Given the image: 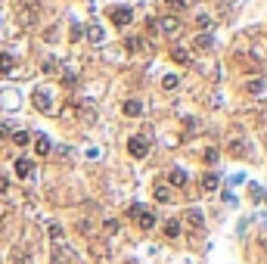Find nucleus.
<instances>
[{
	"instance_id": "nucleus-1",
	"label": "nucleus",
	"mask_w": 267,
	"mask_h": 264,
	"mask_svg": "<svg viewBox=\"0 0 267 264\" xmlns=\"http://www.w3.org/2000/svg\"><path fill=\"white\" fill-rule=\"evenodd\" d=\"M128 215L137 221V224L143 227V230H153V227H155V215H153V211H146L143 205H137V202H134V205L128 208Z\"/></svg>"
},
{
	"instance_id": "nucleus-2",
	"label": "nucleus",
	"mask_w": 267,
	"mask_h": 264,
	"mask_svg": "<svg viewBox=\"0 0 267 264\" xmlns=\"http://www.w3.org/2000/svg\"><path fill=\"white\" fill-rule=\"evenodd\" d=\"M109 19H112V25H131L134 10H128V6H115V10L109 13Z\"/></svg>"
},
{
	"instance_id": "nucleus-3",
	"label": "nucleus",
	"mask_w": 267,
	"mask_h": 264,
	"mask_svg": "<svg viewBox=\"0 0 267 264\" xmlns=\"http://www.w3.org/2000/svg\"><path fill=\"white\" fill-rule=\"evenodd\" d=\"M128 152H131L134 159H143L146 152H149V146H146L143 137H131V140H128Z\"/></svg>"
},
{
	"instance_id": "nucleus-4",
	"label": "nucleus",
	"mask_w": 267,
	"mask_h": 264,
	"mask_svg": "<svg viewBox=\"0 0 267 264\" xmlns=\"http://www.w3.org/2000/svg\"><path fill=\"white\" fill-rule=\"evenodd\" d=\"M158 25H162V35H168V38H174V35L180 31V22H177V16H165V19L158 22Z\"/></svg>"
},
{
	"instance_id": "nucleus-5",
	"label": "nucleus",
	"mask_w": 267,
	"mask_h": 264,
	"mask_svg": "<svg viewBox=\"0 0 267 264\" xmlns=\"http://www.w3.org/2000/svg\"><path fill=\"white\" fill-rule=\"evenodd\" d=\"M35 106L40 109V112H50V109H53L50 106V90H44V87L35 90Z\"/></svg>"
},
{
	"instance_id": "nucleus-6",
	"label": "nucleus",
	"mask_w": 267,
	"mask_h": 264,
	"mask_svg": "<svg viewBox=\"0 0 267 264\" xmlns=\"http://www.w3.org/2000/svg\"><path fill=\"white\" fill-rule=\"evenodd\" d=\"M50 149H53L50 137H47V134H38V137H35V152H38V156H50Z\"/></svg>"
},
{
	"instance_id": "nucleus-7",
	"label": "nucleus",
	"mask_w": 267,
	"mask_h": 264,
	"mask_svg": "<svg viewBox=\"0 0 267 264\" xmlns=\"http://www.w3.org/2000/svg\"><path fill=\"white\" fill-rule=\"evenodd\" d=\"M187 221H190V227H193V230H202V224H205V218H202V211H199V208H190L187 211Z\"/></svg>"
},
{
	"instance_id": "nucleus-8",
	"label": "nucleus",
	"mask_w": 267,
	"mask_h": 264,
	"mask_svg": "<svg viewBox=\"0 0 267 264\" xmlns=\"http://www.w3.org/2000/svg\"><path fill=\"white\" fill-rule=\"evenodd\" d=\"M124 115H131V118L143 115V103H140V100H128V103H124Z\"/></svg>"
},
{
	"instance_id": "nucleus-9",
	"label": "nucleus",
	"mask_w": 267,
	"mask_h": 264,
	"mask_svg": "<svg viewBox=\"0 0 267 264\" xmlns=\"http://www.w3.org/2000/svg\"><path fill=\"white\" fill-rule=\"evenodd\" d=\"M202 186H205V190H208V193H214V190H218V186H221V177H218V174H211V171H208V174L202 177Z\"/></svg>"
},
{
	"instance_id": "nucleus-10",
	"label": "nucleus",
	"mask_w": 267,
	"mask_h": 264,
	"mask_svg": "<svg viewBox=\"0 0 267 264\" xmlns=\"http://www.w3.org/2000/svg\"><path fill=\"white\" fill-rule=\"evenodd\" d=\"M168 181H171V186H187V174H183L180 168H174V171L168 174Z\"/></svg>"
},
{
	"instance_id": "nucleus-11",
	"label": "nucleus",
	"mask_w": 267,
	"mask_h": 264,
	"mask_svg": "<svg viewBox=\"0 0 267 264\" xmlns=\"http://www.w3.org/2000/svg\"><path fill=\"white\" fill-rule=\"evenodd\" d=\"M16 174H19V177H31V162L19 159V162H16Z\"/></svg>"
},
{
	"instance_id": "nucleus-12",
	"label": "nucleus",
	"mask_w": 267,
	"mask_h": 264,
	"mask_svg": "<svg viewBox=\"0 0 267 264\" xmlns=\"http://www.w3.org/2000/svg\"><path fill=\"white\" fill-rule=\"evenodd\" d=\"M165 236H180V221H168V224H165Z\"/></svg>"
},
{
	"instance_id": "nucleus-13",
	"label": "nucleus",
	"mask_w": 267,
	"mask_h": 264,
	"mask_svg": "<svg viewBox=\"0 0 267 264\" xmlns=\"http://www.w3.org/2000/svg\"><path fill=\"white\" fill-rule=\"evenodd\" d=\"M177 84H180V78H177V75H165V78H162V87H165V90H174Z\"/></svg>"
},
{
	"instance_id": "nucleus-14",
	"label": "nucleus",
	"mask_w": 267,
	"mask_h": 264,
	"mask_svg": "<svg viewBox=\"0 0 267 264\" xmlns=\"http://www.w3.org/2000/svg\"><path fill=\"white\" fill-rule=\"evenodd\" d=\"M13 62H16V59H13L10 53H0V72H10V69H13Z\"/></svg>"
},
{
	"instance_id": "nucleus-15",
	"label": "nucleus",
	"mask_w": 267,
	"mask_h": 264,
	"mask_svg": "<svg viewBox=\"0 0 267 264\" xmlns=\"http://www.w3.org/2000/svg\"><path fill=\"white\" fill-rule=\"evenodd\" d=\"M230 152L233 156H246V143L243 140H230Z\"/></svg>"
},
{
	"instance_id": "nucleus-16",
	"label": "nucleus",
	"mask_w": 267,
	"mask_h": 264,
	"mask_svg": "<svg viewBox=\"0 0 267 264\" xmlns=\"http://www.w3.org/2000/svg\"><path fill=\"white\" fill-rule=\"evenodd\" d=\"M87 35H90V41H94V44H99V41H103V28H99V25H90Z\"/></svg>"
},
{
	"instance_id": "nucleus-17",
	"label": "nucleus",
	"mask_w": 267,
	"mask_h": 264,
	"mask_svg": "<svg viewBox=\"0 0 267 264\" xmlns=\"http://www.w3.org/2000/svg\"><path fill=\"white\" fill-rule=\"evenodd\" d=\"M10 137H13V143H16V146H25V143L31 140V137H28L25 131H16V134H10Z\"/></svg>"
},
{
	"instance_id": "nucleus-18",
	"label": "nucleus",
	"mask_w": 267,
	"mask_h": 264,
	"mask_svg": "<svg viewBox=\"0 0 267 264\" xmlns=\"http://www.w3.org/2000/svg\"><path fill=\"white\" fill-rule=\"evenodd\" d=\"M171 56L177 59V62H183V65H190V53H187V50H183V47H177V50H174Z\"/></svg>"
},
{
	"instance_id": "nucleus-19",
	"label": "nucleus",
	"mask_w": 267,
	"mask_h": 264,
	"mask_svg": "<svg viewBox=\"0 0 267 264\" xmlns=\"http://www.w3.org/2000/svg\"><path fill=\"white\" fill-rule=\"evenodd\" d=\"M124 47H128L131 53H137V50L143 47V41H140V38H128V41H124Z\"/></svg>"
},
{
	"instance_id": "nucleus-20",
	"label": "nucleus",
	"mask_w": 267,
	"mask_h": 264,
	"mask_svg": "<svg viewBox=\"0 0 267 264\" xmlns=\"http://www.w3.org/2000/svg\"><path fill=\"white\" fill-rule=\"evenodd\" d=\"M214 162H218V149L208 146V149H205V165H214Z\"/></svg>"
},
{
	"instance_id": "nucleus-21",
	"label": "nucleus",
	"mask_w": 267,
	"mask_h": 264,
	"mask_svg": "<svg viewBox=\"0 0 267 264\" xmlns=\"http://www.w3.org/2000/svg\"><path fill=\"white\" fill-rule=\"evenodd\" d=\"M155 199L158 202H171V193L165 190V186H155Z\"/></svg>"
},
{
	"instance_id": "nucleus-22",
	"label": "nucleus",
	"mask_w": 267,
	"mask_h": 264,
	"mask_svg": "<svg viewBox=\"0 0 267 264\" xmlns=\"http://www.w3.org/2000/svg\"><path fill=\"white\" fill-rule=\"evenodd\" d=\"M50 240H56V243L62 240V227L59 224H50Z\"/></svg>"
},
{
	"instance_id": "nucleus-23",
	"label": "nucleus",
	"mask_w": 267,
	"mask_h": 264,
	"mask_svg": "<svg viewBox=\"0 0 267 264\" xmlns=\"http://www.w3.org/2000/svg\"><path fill=\"white\" fill-rule=\"evenodd\" d=\"M248 90H252V93H261V90H264V81H261V78H258V81H248Z\"/></svg>"
},
{
	"instance_id": "nucleus-24",
	"label": "nucleus",
	"mask_w": 267,
	"mask_h": 264,
	"mask_svg": "<svg viewBox=\"0 0 267 264\" xmlns=\"http://www.w3.org/2000/svg\"><path fill=\"white\" fill-rule=\"evenodd\" d=\"M187 3H190V0H168V6H171L174 13H177V10H183V6H187Z\"/></svg>"
},
{
	"instance_id": "nucleus-25",
	"label": "nucleus",
	"mask_w": 267,
	"mask_h": 264,
	"mask_svg": "<svg viewBox=\"0 0 267 264\" xmlns=\"http://www.w3.org/2000/svg\"><path fill=\"white\" fill-rule=\"evenodd\" d=\"M106 233H118V221H112V218L106 221Z\"/></svg>"
},
{
	"instance_id": "nucleus-26",
	"label": "nucleus",
	"mask_w": 267,
	"mask_h": 264,
	"mask_svg": "<svg viewBox=\"0 0 267 264\" xmlns=\"http://www.w3.org/2000/svg\"><path fill=\"white\" fill-rule=\"evenodd\" d=\"M22 6H25V16H28V10H38V0H22Z\"/></svg>"
},
{
	"instance_id": "nucleus-27",
	"label": "nucleus",
	"mask_w": 267,
	"mask_h": 264,
	"mask_svg": "<svg viewBox=\"0 0 267 264\" xmlns=\"http://www.w3.org/2000/svg\"><path fill=\"white\" fill-rule=\"evenodd\" d=\"M196 25H199V28H208V25H211V19H208V16H199Z\"/></svg>"
},
{
	"instance_id": "nucleus-28",
	"label": "nucleus",
	"mask_w": 267,
	"mask_h": 264,
	"mask_svg": "<svg viewBox=\"0 0 267 264\" xmlns=\"http://www.w3.org/2000/svg\"><path fill=\"white\" fill-rule=\"evenodd\" d=\"M6 137H10V127H6V124H0V140H6Z\"/></svg>"
},
{
	"instance_id": "nucleus-29",
	"label": "nucleus",
	"mask_w": 267,
	"mask_h": 264,
	"mask_svg": "<svg viewBox=\"0 0 267 264\" xmlns=\"http://www.w3.org/2000/svg\"><path fill=\"white\" fill-rule=\"evenodd\" d=\"M6 186H10V181H6V177L0 174V193H6Z\"/></svg>"
}]
</instances>
